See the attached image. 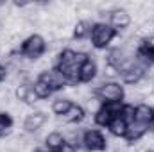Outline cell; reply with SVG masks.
<instances>
[{
  "label": "cell",
  "instance_id": "44dd1931",
  "mask_svg": "<svg viewBox=\"0 0 154 152\" xmlns=\"http://www.w3.org/2000/svg\"><path fill=\"white\" fill-rule=\"evenodd\" d=\"M134 111H136V106L133 102H124V108H122V113H120V118L127 123L134 122Z\"/></svg>",
  "mask_w": 154,
  "mask_h": 152
},
{
  "label": "cell",
  "instance_id": "2e32d148",
  "mask_svg": "<svg viewBox=\"0 0 154 152\" xmlns=\"http://www.w3.org/2000/svg\"><path fill=\"white\" fill-rule=\"evenodd\" d=\"M72 104H74L72 99H68V97H57V99L52 102L50 109H52V113L56 114V116H63V114L72 108Z\"/></svg>",
  "mask_w": 154,
  "mask_h": 152
},
{
  "label": "cell",
  "instance_id": "83f0119b",
  "mask_svg": "<svg viewBox=\"0 0 154 152\" xmlns=\"http://www.w3.org/2000/svg\"><path fill=\"white\" fill-rule=\"evenodd\" d=\"M152 113H154V106H152Z\"/></svg>",
  "mask_w": 154,
  "mask_h": 152
},
{
  "label": "cell",
  "instance_id": "d6986e66",
  "mask_svg": "<svg viewBox=\"0 0 154 152\" xmlns=\"http://www.w3.org/2000/svg\"><path fill=\"white\" fill-rule=\"evenodd\" d=\"M113 118H115V116L109 113L104 106H102V108H100L95 114H93V122H95L99 127H106V129H108V125L111 123V120H113Z\"/></svg>",
  "mask_w": 154,
  "mask_h": 152
},
{
  "label": "cell",
  "instance_id": "4316f807",
  "mask_svg": "<svg viewBox=\"0 0 154 152\" xmlns=\"http://www.w3.org/2000/svg\"><path fill=\"white\" fill-rule=\"evenodd\" d=\"M4 5H5V2H4V0H0V7H4Z\"/></svg>",
  "mask_w": 154,
  "mask_h": 152
},
{
  "label": "cell",
  "instance_id": "5b68a950",
  "mask_svg": "<svg viewBox=\"0 0 154 152\" xmlns=\"http://www.w3.org/2000/svg\"><path fill=\"white\" fill-rule=\"evenodd\" d=\"M133 23V16L129 14L127 9L124 7H115L109 13V25L115 29L116 32H124L125 29H129Z\"/></svg>",
  "mask_w": 154,
  "mask_h": 152
},
{
  "label": "cell",
  "instance_id": "484cf974",
  "mask_svg": "<svg viewBox=\"0 0 154 152\" xmlns=\"http://www.w3.org/2000/svg\"><path fill=\"white\" fill-rule=\"evenodd\" d=\"M77 150H79V149H75L74 145H70V143H66V141H65V143H63V147H61L57 152H77Z\"/></svg>",
  "mask_w": 154,
  "mask_h": 152
},
{
  "label": "cell",
  "instance_id": "ba28073f",
  "mask_svg": "<svg viewBox=\"0 0 154 152\" xmlns=\"http://www.w3.org/2000/svg\"><path fill=\"white\" fill-rule=\"evenodd\" d=\"M99 75V65L95 61L93 56H90V59L79 66V82L81 84H90L91 81H95Z\"/></svg>",
  "mask_w": 154,
  "mask_h": 152
},
{
  "label": "cell",
  "instance_id": "f546056e",
  "mask_svg": "<svg viewBox=\"0 0 154 152\" xmlns=\"http://www.w3.org/2000/svg\"><path fill=\"white\" fill-rule=\"evenodd\" d=\"M152 152H154V150H152Z\"/></svg>",
  "mask_w": 154,
  "mask_h": 152
},
{
  "label": "cell",
  "instance_id": "e0dca14e",
  "mask_svg": "<svg viewBox=\"0 0 154 152\" xmlns=\"http://www.w3.org/2000/svg\"><path fill=\"white\" fill-rule=\"evenodd\" d=\"M13 134V116L9 111H0V140Z\"/></svg>",
  "mask_w": 154,
  "mask_h": 152
},
{
  "label": "cell",
  "instance_id": "603a6c76",
  "mask_svg": "<svg viewBox=\"0 0 154 152\" xmlns=\"http://www.w3.org/2000/svg\"><path fill=\"white\" fill-rule=\"evenodd\" d=\"M109 113L113 114V116H120V113H122V108H124V100H116V102H106V104H102Z\"/></svg>",
  "mask_w": 154,
  "mask_h": 152
},
{
  "label": "cell",
  "instance_id": "7402d4cb",
  "mask_svg": "<svg viewBox=\"0 0 154 152\" xmlns=\"http://www.w3.org/2000/svg\"><path fill=\"white\" fill-rule=\"evenodd\" d=\"M102 77H104V81H116L120 77V70L116 66H113V65H109V63H104Z\"/></svg>",
  "mask_w": 154,
  "mask_h": 152
},
{
  "label": "cell",
  "instance_id": "8992f818",
  "mask_svg": "<svg viewBox=\"0 0 154 152\" xmlns=\"http://www.w3.org/2000/svg\"><path fill=\"white\" fill-rule=\"evenodd\" d=\"M47 120H48V116H47L45 111H41V109H34V111L27 113L25 120H23V129H25L27 134L39 132V129L47 123Z\"/></svg>",
  "mask_w": 154,
  "mask_h": 152
},
{
  "label": "cell",
  "instance_id": "4fadbf2b",
  "mask_svg": "<svg viewBox=\"0 0 154 152\" xmlns=\"http://www.w3.org/2000/svg\"><path fill=\"white\" fill-rule=\"evenodd\" d=\"M63 143H65V136H63L59 131H50V132L45 134V138H43V147L50 152H57L63 147Z\"/></svg>",
  "mask_w": 154,
  "mask_h": 152
},
{
  "label": "cell",
  "instance_id": "9c48e42d",
  "mask_svg": "<svg viewBox=\"0 0 154 152\" xmlns=\"http://www.w3.org/2000/svg\"><path fill=\"white\" fill-rule=\"evenodd\" d=\"M143 77H145V68H143L142 65H138V63H134L133 66H129V68H125V70L120 72L122 82H124V84H129V86L138 84Z\"/></svg>",
  "mask_w": 154,
  "mask_h": 152
},
{
  "label": "cell",
  "instance_id": "6da1fadb",
  "mask_svg": "<svg viewBox=\"0 0 154 152\" xmlns=\"http://www.w3.org/2000/svg\"><path fill=\"white\" fill-rule=\"evenodd\" d=\"M47 50H48V45L41 34H31L20 45V54L25 61H38L47 54Z\"/></svg>",
  "mask_w": 154,
  "mask_h": 152
},
{
  "label": "cell",
  "instance_id": "7c38bea8",
  "mask_svg": "<svg viewBox=\"0 0 154 152\" xmlns=\"http://www.w3.org/2000/svg\"><path fill=\"white\" fill-rule=\"evenodd\" d=\"M59 118H61V122H65L66 125H72V123H82L84 118H86V111H84L82 106H79V104H72V108L63 114V116H59Z\"/></svg>",
  "mask_w": 154,
  "mask_h": 152
},
{
  "label": "cell",
  "instance_id": "3957f363",
  "mask_svg": "<svg viewBox=\"0 0 154 152\" xmlns=\"http://www.w3.org/2000/svg\"><path fill=\"white\" fill-rule=\"evenodd\" d=\"M93 95H97L102 104L106 102H116V100H124L125 99V90L120 82L116 81H102L100 84L95 86Z\"/></svg>",
  "mask_w": 154,
  "mask_h": 152
},
{
  "label": "cell",
  "instance_id": "30bf717a",
  "mask_svg": "<svg viewBox=\"0 0 154 152\" xmlns=\"http://www.w3.org/2000/svg\"><path fill=\"white\" fill-rule=\"evenodd\" d=\"M149 132V125H143V123H140V122H131V123H127V132H125V143H136V141H140L145 134Z\"/></svg>",
  "mask_w": 154,
  "mask_h": 152
},
{
  "label": "cell",
  "instance_id": "ffe728a7",
  "mask_svg": "<svg viewBox=\"0 0 154 152\" xmlns=\"http://www.w3.org/2000/svg\"><path fill=\"white\" fill-rule=\"evenodd\" d=\"M102 108V100L97 97V95H91L90 99H86V106H84V111H86V114H95L99 109Z\"/></svg>",
  "mask_w": 154,
  "mask_h": 152
},
{
  "label": "cell",
  "instance_id": "277c9868",
  "mask_svg": "<svg viewBox=\"0 0 154 152\" xmlns=\"http://www.w3.org/2000/svg\"><path fill=\"white\" fill-rule=\"evenodd\" d=\"M82 149H86L88 152H106L108 150V138L99 129H84Z\"/></svg>",
  "mask_w": 154,
  "mask_h": 152
},
{
  "label": "cell",
  "instance_id": "f1b7e54d",
  "mask_svg": "<svg viewBox=\"0 0 154 152\" xmlns=\"http://www.w3.org/2000/svg\"><path fill=\"white\" fill-rule=\"evenodd\" d=\"M47 152H50V150H47Z\"/></svg>",
  "mask_w": 154,
  "mask_h": 152
},
{
  "label": "cell",
  "instance_id": "ac0fdd59",
  "mask_svg": "<svg viewBox=\"0 0 154 152\" xmlns=\"http://www.w3.org/2000/svg\"><path fill=\"white\" fill-rule=\"evenodd\" d=\"M32 91L36 93V97H38L39 100H45V99H48L54 91L48 88V84L47 82H43L41 79H34V82H32Z\"/></svg>",
  "mask_w": 154,
  "mask_h": 152
},
{
  "label": "cell",
  "instance_id": "5bb4252c",
  "mask_svg": "<svg viewBox=\"0 0 154 152\" xmlns=\"http://www.w3.org/2000/svg\"><path fill=\"white\" fill-rule=\"evenodd\" d=\"M134 122H140L143 125H151L154 122V113L152 108L145 102L142 104H136V111H134Z\"/></svg>",
  "mask_w": 154,
  "mask_h": 152
},
{
  "label": "cell",
  "instance_id": "cb8c5ba5",
  "mask_svg": "<svg viewBox=\"0 0 154 152\" xmlns=\"http://www.w3.org/2000/svg\"><path fill=\"white\" fill-rule=\"evenodd\" d=\"M39 99L36 97V93L32 91V88H31V91H29V95L25 97V100H23V104H27V106H34V104H38Z\"/></svg>",
  "mask_w": 154,
  "mask_h": 152
},
{
  "label": "cell",
  "instance_id": "52a82bcc",
  "mask_svg": "<svg viewBox=\"0 0 154 152\" xmlns=\"http://www.w3.org/2000/svg\"><path fill=\"white\" fill-rule=\"evenodd\" d=\"M38 79H41L43 82H47L52 91H59V90H65L66 88V79L63 77V74L57 68H50V70L39 74Z\"/></svg>",
  "mask_w": 154,
  "mask_h": 152
},
{
  "label": "cell",
  "instance_id": "7a4b0ae2",
  "mask_svg": "<svg viewBox=\"0 0 154 152\" xmlns=\"http://www.w3.org/2000/svg\"><path fill=\"white\" fill-rule=\"evenodd\" d=\"M116 34H118V32H116L109 23H106V22H95V25H93V29H91L90 43H91L93 48L104 50V48H108V47L113 43V39L116 38Z\"/></svg>",
  "mask_w": 154,
  "mask_h": 152
},
{
  "label": "cell",
  "instance_id": "8fae6325",
  "mask_svg": "<svg viewBox=\"0 0 154 152\" xmlns=\"http://www.w3.org/2000/svg\"><path fill=\"white\" fill-rule=\"evenodd\" d=\"M95 22L91 20H77L74 23V32H72V38L77 41H84L86 38L91 36V29H93Z\"/></svg>",
  "mask_w": 154,
  "mask_h": 152
},
{
  "label": "cell",
  "instance_id": "d4e9b609",
  "mask_svg": "<svg viewBox=\"0 0 154 152\" xmlns=\"http://www.w3.org/2000/svg\"><path fill=\"white\" fill-rule=\"evenodd\" d=\"M7 75H9V70H7V66L5 65H0V84L7 79Z\"/></svg>",
  "mask_w": 154,
  "mask_h": 152
},
{
  "label": "cell",
  "instance_id": "9a60e30c",
  "mask_svg": "<svg viewBox=\"0 0 154 152\" xmlns=\"http://www.w3.org/2000/svg\"><path fill=\"white\" fill-rule=\"evenodd\" d=\"M108 131H109V134L111 136H115V138H125V132H127V122H124L120 116H116L111 120V123L108 125Z\"/></svg>",
  "mask_w": 154,
  "mask_h": 152
}]
</instances>
